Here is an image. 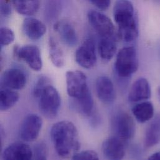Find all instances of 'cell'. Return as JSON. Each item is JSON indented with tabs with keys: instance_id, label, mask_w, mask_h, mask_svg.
<instances>
[{
	"instance_id": "6da1fadb",
	"label": "cell",
	"mask_w": 160,
	"mask_h": 160,
	"mask_svg": "<svg viewBox=\"0 0 160 160\" xmlns=\"http://www.w3.org/2000/svg\"><path fill=\"white\" fill-rule=\"evenodd\" d=\"M51 137L55 150L62 158L73 157L80 149L79 133L71 122L64 120L55 123L51 130Z\"/></svg>"
},
{
	"instance_id": "7a4b0ae2",
	"label": "cell",
	"mask_w": 160,
	"mask_h": 160,
	"mask_svg": "<svg viewBox=\"0 0 160 160\" xmlns=\"http://www.w3.org/2000/svg\"><path fill=\"white\" fill-rule=\"evenodd\" d=\"M113 17L118 27V36L126 42L138 36V26L133 5L128 1H118L113 8Z\"/></svg>"
},
{
	"instance_id": "3957f363",
	"label": "cell",
	"mask_w": 160,
	"mask_h": 160,
	"mask_svg": "<svg viewBox=\"0 0 160 160\" xmlns=\"http://www.w3.org/2000/svg\"><path fill=\"white\" fill-rule=\"evenodd\" d=\"M138 58L137 49L133 46L121 49L115 62L116 74L121 79H128L138 68Z\"/></svg>"
},
{
	"instance_id": "277c9868",
	"label": "cell",
	"mask_w": 160,
	"mask_h": 160,
	"mask_svg": "<svg viewBox=\"0 0 160 160\" xmlns=\"http://www.w3.org/2000/svg\"><path fill=\"white\" fill-rule=\"evenodd\" d=\"M39 98V108L42 114L49 119L56 117L61 103V97L57 89L51 84L48 85Z\"/></svg>"
},
{
	"instance_id": "5b68a950",
	"label": "cell",
	"mask_w": 160,
	"mask_h": 160,
	"mask_svg": "<svg viewBox=\"0 0 160 160\" xmlns=\"http://www.w3.org/2000/svg\"><path fill=\"white\" fill-rule=\"evenodd\" d=\"M112 124L115 137L123 142L133 138L135 133V123L133 118L126 112H117L112 118Z\"/></svg>"
},
{
	"instance_id": "8992f818",
	"label": "cell",
	"mask_w": 160,
	"mask_h": 160,
	"mask_svg": "<svg viewBox=\"0 0 160 160\" xmlns=\"http://www.w3.org/2000/svg\"><path fill=\"white\" fill-rule=\"evenodd\" d=\"M87 18L90 24L101 38H115V26L108 16L99 11L90 10L88 12Z\"/></svg>"
},
{
	"instance_id": "52a82bcc",
	"label": "cell",
	"mask_w": 160,
	"mask_h": 160,
	"mask_svg": "<svg viewBox=\"0 0 160 160\" xmlns=\"http://www.w3.org/2000/svg\"><path fill=\"white\" fill-rule=\"evenodd\" d=\"M66 77L68 93L71 98L78 100L90 92L86 76L82 72L69 71Z\"/></svg>"
},
{
	"instance_id": "ba28073f",
	"label": "cell",
	"mask_w": 160,
	"mask_h": 160,
	"mask_svg": "<svg viewBox=\"0 0 160 160\" xmlns=\"http://www.w3.org/2000/svg\"><path fill=\"white\" fill-rule=\"evenodd\" d=\"M42 127L41 118L36 114H29L23 120L19 129L21 138L27 142L36 140Z\"/></svg>"
},
{
	"instance_id": "9c48e42d",
	"label": "cell",
	"mask_w": 160,
	"mask_h": 160,
	"mask_svg": "<svg viewBox=\"0 0 160 160\" xmlns=\"http://www.w3.org/2000/svg\"><path fill=\"white\" fill-rule=\"evenodd\" d=\"M75 59L79 66L85 69H91L96 64L95 44L92 39H87L79 47L76 52Z\"/></svg>"
},
{
	"instance_id": "30bf717a",
	"label": "cell",
	"mask_w": 160,
	"mask_h": 160,
	"mask_svg": "<svg viewBox=\"0 0 160 160\" xmlns=\"http://www.w3.org/2000/svg\"><path fill=\"white\" fill-rule=\"evenodd\" d=\"M16 56L23 60L34 71H39L42 68V61L40 50L34 45H26L15 50Z\"/></svg>"
},
{
	"instance_id": "8fae6325",
	"label": "cell",
	"mask_w": 160,
	"mask_h": 160,
	"mask_svg": "<svg viewBox=\"0 0 160 160\" xmlns=\"http://www.w3.org/2000/svg\"><path fill=\"white\" fill-rule=\"evenodd\" d=\"M27 82L25 73L21 69L11 68L5 71L1 78V84L4 88L11 90H21L23 88Z\"/></svg>"
},
{
	"instance_id": "7c38bea8",
	"label": "cell",
	"mask_w": 160,
	"mask_h": 160,
	"mask_svg": "<svg viewBox=\"0 0 160 160\" xmlns=\"http://www.w3.org/2000/svg\"><path fill=\"white\" fill-rule=\"evenodd\" d=\"M102 150L107 160H123L125 155L124 142L117 137L105 140L102 145Z\"/></svg>"
},
{
	"instance_id": "4fadbf2b",
	"label": "cell",
	"mask_w": 160,
	"mask_h": 160,
	"mask_svg": "<svg viewBox=\"0 0 160 160\" xmlns=\"http://www.w3.org/2000/svg\"><path fill=\"white\" fill-rule=\"evenodd\" d=\"M95 89L98 98L106 104L114 102L116 93L114 85L111 79L107 76H100L95 83Z\"/></svg>"
},
{
	"instance_id": "5bb4252c",
	"label": "cell",
	"mask_w": 160,
	"mask_h": 160,
	"mask_svg": "<svg viewBox=\"0 0 160 160\" xmlns=\"http://www.w3.org/2000/svg\"><path fill=\"white\" fill-rule=\"evenodd\" d=\"M32 152L27 144L15 142L7 147L3 153L4 160H32Z\"/></svg>"
},
{
	"instance_id": "9a60e30c",
	"label": "cell",
	"mask_w": 160,
	"mask_h": 160,
	"mask_svg": "<svg viewBox=\"0 0 160 160\" xmlns=\"http://www.w3.org/2000/svg\"><path fill=\"white\" fill-rule=\"evenodd\" d=\"M151 94V88L148 81L145 78H140L133 84L128 98L132 103L140 102L149 99Z\"/></svg>"
},
{
	"instance_id": "2e32d148",
	"label": "cell",
	"mask_w": 160,
	"mask_h": 160,
	"mask_svg": "<svg viewBox=\"0 0 160 160\" xmlns=\"http://www.w3.org/2000/svg\"><path fill=\"white\" fill-rule=\"evenodd\" d=\"M54 29L68 46L74 47L78 44V38L76 29L69 22L64 20L58 21L54 24Z\"/></svg>"
},
{
	"instance_id": "e0dca14e",
	"label": "cell",
	"mask_w": 160,
	"mask_h": 160,
	"mask_svg": "<svg viewBox=\"0 0 160 160\" xmlns=\"http://www.w3.org/2000/svg\"><path fill=\"white\" fill-rule=\"evenodd\" d=\"M22 31L28 38L36 41L41 39L45 34L46 27L40 20L29 17L26 18L23 21Z\"/></svg>"
},
{
	"instance_id": "ac0fdd59",
	"label": "cell",
	"mask_w": 160,
	"mask_h": 160,
	"mask_svg": "<svg viewBox=\"0 0 160 160\" xmlns=\"http://www.w3.org/2000/svg\"><path fill=\"white\" fill-rule=\"evenodd\" d=\"M132 111L137 120L142 123L150 120L154 115L153 105L147 101L136 104Z\"/></svg>"
},
{
	"instance_id": "d6986e66",
	"label": "cell",
	"mask_w": 160,
	"mask_h": 160,
	"mask_svg": "<svg viewBox=\"0 0 160 160\" xmlns=\"http://www.w3.org/2000/svg\"><path fill=\"white\" fill-rule=\"evenodd\" d=\"M160 142V115L150 123L145 135V145L147 148L153 147Z\"/></svg>"
},
{
	"instance_id": "ffe728a7",
	"label": "cell",
	"mask_w": 160,
	"mask_h": 160,
	"mask_svg": "<svg viewBox=\"0 0 160 160\" xmlns=\"http://www.w3.org/2000/svg\"><path fill=\"white\" fill-rule=\"evenodd\" d=\"M117 51V44L115 38H101L98 44V51L101 58L109 61L114 56Z\"/></svg>"
},
{
	"instance_id": "44dd1931",
	"label": "cell",
	"mask_w": 160,
	"mask_h": 160,
	"mask_svg": "<svg viewBox=\"0 0 160 160\" xmlns=\"http://www.w3.org/2000/svg\"><path fill=\"white\" fill-rule=\"evenodd\" d=\"M49 50L52 64L57 68H62L65 61L64 52L58 41L52 36L49 39Z\"/></svg>"
},
{
	"instance_id": "7402d4cb",
	"label": "cell",
	"mask_w": 160,
	"mask_h": 160,
	"mask_svg": "<svg viewBox=\"0 0 160 160\" xmlns=\"http://www.w3.org/2000/svg\"><path fill=\"white\" fill-rule=\"evenodd\" d=\"M12 3L18 13L26 16H31L36 13L40 6V2L35 0H16L12 1Z\"/></svg>"
},
{
	"instance_id": "603a6c76",
	"label": "cell",
	"mask_w": 160,
	"mask_h": 160,
	"mask_svg": "<svg viewBox=\"0 0 160 160\" xmlns=\"http://www.w3.org/2000/svg\"><path fill=\"white\" fill-rule=\"evenodd\" d=\"M0 109L1 111H6L12 107L19 100V93L11 89L3 88L1 90Z\"/></svg>"
},
{
	"instance_id": "cb8c5ba5",
	"label": "cell",
	"mask_w": 160,
	"mask_h": 160,
	"mask_svg": "<svg viewBox=\"0 0 160 160\" xmlns=\"http://www.w3.org/2000/svg\"><path fill=\"white\" fill-rule=\"evenodd\" d=\"M76 102L80 112L83 115L89 116L92 114L93 110L94 103L90 91L79 99L76 100Z\"/></svg>"
},
{
	"instance_id": "d4e9b609",
	"label": "cell",
	"mask_w": 160,
	"mask_h": 160,
	"mask_svg": "<svg viewBox=\"0 0 160 160\" xmlns=\"http://www.w3.org/2000/svg\"><path fill=\"white\" fill-rule=\"evenodd\" d=\"M61 10V2L55 1H48L45 6V18L48 21H53L58 17Z\"/></svg>"
},
{
	"instance_id": "484cf974",
	"label": "cell",
	"mask_w": 160,
	"mask_h": 160,
	"mask_svg": "<svg viewBox=\"0 0 160 160\" xmlns=\"http://www.w3.org/2000/svg\"><path fill=\"white\" fill-rule=\"evenodd\" d=\"M15 36L13 31L8 28L2 27L0 29L1 46H6L11 44L14 40Z\"/></svg>"
},
{
	"instance_id": "4316f807",
	"label": "cell",
	"mask_w": 160,
	"mask_h": 160,
	"mask_svg": "<svg viewBox=\"0 0 160 160\" xmlns=\"http://www.w3.org/2000/svg\"><path fill=\"white\" fill-rule=\"evenodd\" d=\"M49 85V79L47 77L44 76H41L40 77L36 83L34 90H33V93L34 95L39 98V96L41 95L42 92L43 90L48 85Z\"/></svg>"
},
{
	"instance_id": "83f0119b",
	"label": "cell",
	"mask_w": 160,
	"mask_h": 160,
	"mask_svg": "<svg viewBox=\"0 0 160 160\" xmlns=\"http://www.w3.org/2000/svg\"><path fill=\"white\" fill-rule=\"evenodd\" d=\"M34 160H48V150L46 145L41 142L34 148Z\"/></svg>"
},
{
	"instance_id": "f1b7e54d",
	"label": "cell",
	"mask_w": 160,
	"mask_h": 160,
	"mask_svg": "<svg viewBox=\"0 0 160 160\" xmlns=\"http://www.w3.org/2000/svg\"><path fill=\"white\" fill-rule=\"evenodd\" d=\"M71 160H99L97 153L92 150L83 151L78 153Z\"/></svg>"
},
{
	"instance_id": "f546056e",
	"label": "cell",
	"mask_w": 160,
	"mask_h": 160,
	"mask_svg": "<svg viewBox=\"0 0 160 160\" xmlns=\"http://www.w3.org/2000/svg\"><path fill=\"white\" fill-rule=\"evenodd\" d=\"M90 2L100 10L107 9L111 3L108 0H91Z\"/></svg>"
},
{
	"instance_id": "4dcf8cb0",
	"label": "cell",
	"mask_w": 160,
	"mask_h": 160,
	"mask_svg": "<svg viewBox=\"0 0 160 160\" xmlns=\"http://www.w3.org/2000/svg\"><path fill=\"white\" fill-rule=\"evenodd\" d=\"M1 14L5 17L9 16L11 13V8L8 1H1Z\"/></svg>"
},
{
	"instance_id": "1f68e13d",
	"label": "cell",
	"mask_w": 160,
	"mask_h": 160,
	"mask_svg": "<svg viewBox=\"0 0 160 160\" xmlns=\"http://www.w3.org/2000/svg\"><path fill=\"white\" fill-rule=\"evenodd\" d=\"M148 160H160V152H156L152 154Z\"/></svg>"
},
{
	"instance_id": "d6a6232c",
	"label": "cell",
	"mask_w": 160,
	"mask_h": 160,
	"mask_svg": "<svg viewBox=\"0 0 160 160\" xmlns=\"http://www.w3.org/2000/svg\"><path fill=\"white\" fill-rule=\"evenodd\" d=\"M158 95H159V97H160V87H159V88H158Z\"/></svg>"
}]
</instances>
